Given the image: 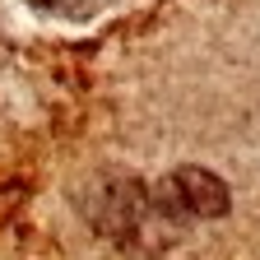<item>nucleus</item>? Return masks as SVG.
I'll return each instance as SVG.
<instances>
[{
	"mask_svg": "<svg viewBox=\"0 0 260 260\" xmlns=\"http://www.w3.org/2000/svg\"><path fill=\"white\" fill-rule=\"evenodd\" d=\"M38 5H51V0H38Z\"/></svg>",
	"mask_w": 260,
	"mask_h": 260,
	"instance_id": "obj_1",
	"label": "nucleus"
}]
</instances>
